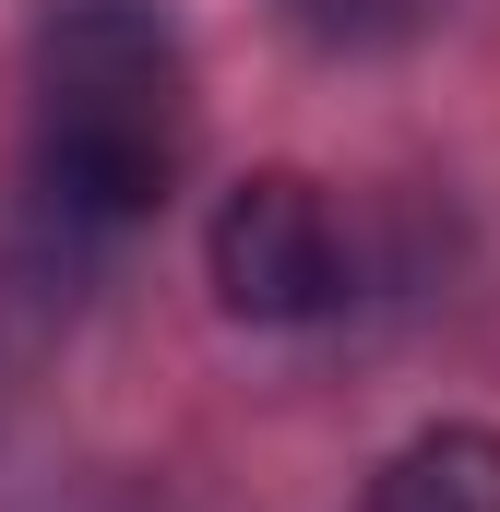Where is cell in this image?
I'll return each mask as SVG.
<instances>
[{
  "label": "cell",
  "instance_id": "6da1fadb",
  "mask_svg": "<svg viewBox=\"0 0 500 512\" xmlns=\"http://www.w3.org/2000/svg\"><path fill=\"white\" fill-rule=\"evenodd\" d=\"M191 155V48L167 0H48L36 12V155L24 215L60 251L131 239Z\"/></svg>",
  "mask_w": 500,
  "mask_h": 512
},
{
  "label": "cell",
  "instance_id": "7a4b0ae2",
  "mask_svg": "<svg viewBox=\"0 0 500 512\" xmlns=\"http://www.w3.org/2000/svg\"><path fill=\"white\" fill-rule=\"evenodd\" d=\"M203 262H215V298L262 322V334H298V322H322L334 298H346V239H334V203H322V179H298V167H250L239 191L215 203V227H203Z\"/></svg>",
  "mask_w": 500,
  "mask_h": 512
},
{
  "label": "cell",
  "instance_id": "3957f363",
  "mask_svg": "<svg viewBox=\"0 0 500 512\" xmlns=\"http://www.w3.org/2000/svg\"><path fill=\"white\" fill-rule=\"evenodd\" d=\"M370 512H500V429L441 417L370 477Z\"/></svg>",
  "mask_w": 500,
  "mask_h": 512
}]
</instances>
